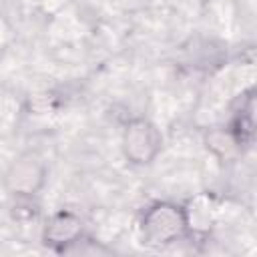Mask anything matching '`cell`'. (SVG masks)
<instances>
[{
    "label": "cell",
    "mask_w": 257,
    "mask_h": 257,
    "mask_svg": "<svg viewBox=\"0 0 257 257\" xmlns=\"http://www.w3.org/2000/svg\"><path fill=\"white\" fill-rule=\"evenodd\" d=\"M46 181L48 167L36 151L16 155L2 175V187L14 199H34L44 189Z\"/></svg>",
    "instance_id": "7a4b0ae2"
},
{
    "label": "cell",
    "mask_w": 257,
    "mask_h": 257,
    "mask_svg": "<svg viewBox=\"0 0 257 257\" xmlns=\"http://www.w3.org/2000/svg\"><path fill=\"white\" fill-rule=\"evenodd\" d=\"M84 237V221L72 209H58L42 225V243L50 251L70 253Z\"/></svg>",
    "instance_id": "277c9868"
},
{
    "label": "cell",
    "mask_w": 257,
    "mask_h": 257,
    "mask_svg": "<svg viewBox=\"0 0 257 257\" xmlns=\"http://www.w3.org/2000/svg\"><path fill=\"white\" fill-rule=\"evenodd\" d=\"M205 145L207 149L219 157L221 161H231L235 159L237 155H241L243 151L237 147V143L233 141V137L229 135V131L223 126V128H211L205 137Z\"/></svg>",
    "instance_id": "8992f818"
},
{
    "label": "cell",
    "mask_w": 257,
    "mask_h": 257,
    "mask_svg": "<svg viewBox=\"0 0 257 257\" xmlns=\"http://www.w3.org/2000/svg\"><path fill=\"white\" fill-rule=\"evenodd\" d=\"M139 231L147 247H171L189 235L187 207L175 201H155L143 211L139 219Z\"/></svg>",
    "instance_id": "6da1fadb"
},
{
    "label": "cell",
    "mask_w": 257,
    "mask_h": 257,
    "mask_svg": "<svg viewBox=\"0 0 257 257\" xmlns=\"http://www.w3.org/2000/svg\"><path fill=\"white\" fill-rule=\"evenodd\" d=\"M253 108H255V96H253V88H249L247 92L241 94V102L233 112L229 124L225 126L241 151H247L253 145V137H255Z\"/></svg>",
    "instance_id": "5b68a950"
},
{
    "label": "cell",
    "mask_w": 257,
    "mask_h": 257,
    "mask_svg": "<svg viewBox=\"0 0 257 257\" xmlns=\"http://www.w3.org/2000/svg\"><path fill=\"white\" fill-rule=\"evenodd\" d=\"M36 215H38V209L36 205H32V199H16V205L12 211V217L16 221H30Z\"/></svg>",
    "instance_id": "52a82bcc"
},
{
    "label": "cell",
    "mask_w": 257,
    "mask_h": 257,
    "mask_svg": "<svg viewBox=\"0 0 257 257\" xmlns=\"http://www.w3.org/2000/svg\"><path fill=\"white\" fill-rule=\"evenodd\" d=\"M165 145L161 128L147 116L131 118L120 137V149L124 159L135 167H149L157 161Z\"/></svg>",
    "instance_id": "3957f363"
}]
</instances>
